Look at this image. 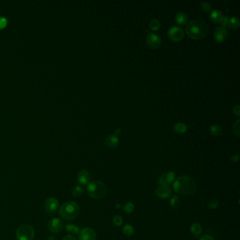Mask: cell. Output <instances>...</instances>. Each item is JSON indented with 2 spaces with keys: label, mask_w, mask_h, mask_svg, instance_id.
Listing matches in <instances>:
<instances>
[{
  "label": "cell",
  "mask_w": 240,
  "mask_h": 240,
  "mask_svg": "<svg viewBox=\"0 0 240 240\" xmlns=\"http://www.w3.org/2000/svg\"><path fill=\"white\" fill-rule=\"evenodd\" d=\"M120 132H121V131H120V128H118V129H115V135H119L120 133Z\"/></svg>",
  "instance_id": "37"
},
{
  "label": "cell",
  "mask_w": 240,
  "mask_h": 240,
  "mask_svg": "<svg viewBox=\"0 0 240 240\" xmlns=\"http://www.w3.org/2000/svg\"><path fill=\"white\" fill-rule=\"evenodd\" d=\"M45 206L47 210V213L50 214H53L56 213L57 209H59V203L56 199L55 198H48L45 202Z\"/></svg>",
  "instance_id": "10"
},
{
  "label": "cell",
  "mask_w": 240,
  "mask_h": 240,
  "mask_svg": "<svg viewBox=\"0 0 240 240\" xmlns=\"http://www.w3.org/2000/svg\"><path fill=\"white\" fill-rule=\"evenodd\" d=\"M175 174L173 172H168L163 173L158 178V183L161 186H169L173 181L175 180Z\"/></svg>",
  "instance_id": "9"
},
{
  "label": "cell",
  "mask_w": 240,
  "mask_h": 240,
  "mask_svg": "<svg viewBox=\"0 0 240 240\" xmlns=\"http://www.w3.org/2000/svg\"><path fill=\"white\" fill-rule=\"evenodd\" d=\"M118 142H119V140H118V136L115 135L109 136L105 140L106 146L109 147V148H114V147H117Z\"/></svg>",
  "instance_id": "16"
},
{
  "label": "cell",
  "mask_w": 240,
  "mask_h": 240,
  "mask_svg": "<svg viewBox=\"0 0 240 240\" xmlns=\"http://www.w3.org/2000/svg\"><path fill=\"white\" fill-rule=\"evenodd\" d=\"M63 222L60 218H54L50 220L48 222L47 227L50 232L53 233L60 232L63 230Z\"/></svg>",
  "instance_id": "8"
},
{
  "label": "cell",
  "mask_w": 240,
  "mask_h": 240,
  "mask_svg": "<svg viewBox=\"0 0 240 240\" xmlns=\"http://www.w3.org/2000/svg\"><path fill=\"white\" fill-rule=\"evenodd\" d=\"M201 7L204 11H206L207 12V11L211 10V5L210 3L208 2H202L201 3Z\"/></svg>",
  "instance_id": "30"
},
{
  "label": "cell",
  "mask_w": 240,
  "mask_h": 240,
  "mask_svg": "<svg viewBox=\"0 0 240 240\" xmlns=\"http://www.w3.org/2000/svg\"><path fill=\"white\" fill-rule=\"evenodd\" d=\"M175 21L179 25H184L188 21V16L185 13L180 12L175 16Z\"/></svg>",
  "instance_id": "17"
},
{
  "label": "cell",
  "mask_w": 240,
  "mask_h": 240,
  "mask_svg": "<svg viewBox=\"0 0 240 240\" xmlns=\"http://www.w3.org/2000/svg\"><path fill=\"white\" fill-rule=\"evenodd\" d=\"M66 229L68 232H70L72 234H78L80 231L79 227H77V225L72 224L71 222H68V223L66 224Z\"/></svg>",
  "instance_id": "21"
},
{
  "label": "cell",
  "mask_w": 240,
  "mask_h": 240,
  "mask_svg": "<svg viewBox=\"0 0 240 240\" xmlns=\"http://www.w3.org/2000/svg\"><path fill=\"white\" fill-rule=\"evenodd\" d=\"M156 194L161 199H167L171 196V189L168 186H160L156 191Z\"/></svg>",
  "instance_id": "14"
},
{
  "label": "cell",
  "mask_w": 240,
  "mask_h": 240,
  "mask_svg": "<svg viewBox=\"0 0 240 240\" xmlns=\"http://www.w3.org/2000/svg\"><path fill=\"white\" fill-rule=\"evenodd\" d=\"M87 191L89 196L95 199H102L107 194V188L105 184L99 180L89 183L87 186Z\"/></svg>",
  "instance_id": "4"
},
{
  "label": "cell",
  "mask_w": 240,
  "mask_h": 240,
  "mask_svg": "<svg viewBox=\"0 0 240 240\" xmlns=\"http://www.w3.org/2000/svg\"><path fill=\"white\" fill-rule=\"evenodd\" d=\"M161 42V37L157 34L149 33L147 37V44L151 49H156L159 47Z\"/></svg>",
  "instance_id": "11"
},
{
  "label": "cell",
  "mask_w": 240,
  "mask_h": 240,
  "mask_svg": "<svg viewBox=\"0 0 240 240\" xmlns=\"http://www.w3.org/2000/svg\"><path fill=\"white\" fill-rule=\"evenodd\" d=\"M170 204L173 209H177L180 207V204H181V201L180 198L178 197V196L174 195L173 196V197L170 199Z\"/></svg>",
  "instance_id": "19"
},
{
  "label": "cell",
  "mask_w": 240,
  "mask_h": 240,
  "mask_svg": "<svg viewBox=\"0 0 240 240\" xmlns=\"http://www.w3.org/2000/svg\"><path fill=\"white\" fill-rule=\"evenodd\" d=\"M113 222H114L115 225L120 226V225H121L123 223V218H121V216L119 215H115L114 217V219H113Z\"/></svg>",
  "instance_id": "29"
},
{
  "label": "cell",
  "mask_w": 240,
  "mask_h": 240,
  "mask_svg": "<svg viewBox=\"0 0 240 240\" xmlns=\"http://www.w3.org/2000/svg\"><path fill=\"white\" fill-rule=\"evenodd\" d=\"M220 201L218 200H217V199H212V200L209 202V204H208V208L210 209H216L218 207Z\"/></svg>",
  "instance_id": "28"
},
{
  "label": "cell",
  "mask_w": 240,
  "mask_h": 240,
  "mask_svg": "<svg viewBox=\"0 0 240 240\" xmlns=\"http://www.w3.org/2000/svg\"><path fill=\"white\" fill-rule=\"evenodd\" d=\"M34 237V229L28 224L21 225L16 230V237L18 240H33Z\"/></svg>",
  "instance_id": "5"
},
{
  "label": "cell",
  "mask_w": 240,
  "mask_h": 240,
  "mask_svg": "<svg viewBox=\"0 0 240 240\" xmlns=\"http://www.w3.org/2000/svg\"><path fill=\"white\" fill-rule=\"evenodd\" d=\"M187 130V126L183 123H178L174 125V131L178 133H184Z\"/></svg>",
  "instance_id": "20"
},
{
  "label": "cell",
  "mask_w": 240,
  "mask_h": 240,
  "mask_svg": "<svg viewBox=\"0 0 240 240\" xmlns=\"http://www.w3.org/2000/svg\"><path fill=\"white\" fill-rule=\"evenodd\" d=\"M239 156L238 154H234L231 157V161H232V162H237L239 160Z\"/></svg>",
  "instance_id": "35"
},
{
  "label": "cell",
  "mask_w": 240,
  "mask_h": 240,
  "mask_svg": "<svg viewBox=\"0 0 240 240\" xmlns=\"http://www.w3.org/2000/svg\"><path fill=\"white\" fill-rule=\"evenodd\" d=\"M239 25V20L237 17H232V18H229V21H228L227 26L230 27V28H237Z\"/></svg>",
  "instance_id": "22"
},
{
  "label": "cell",
  "mask_w": 240,
  "mask_h": 240,
  "mask_svg": "<svg viewBox=\"0 0 240 240\" xmlns=\"http://www.w3.org/2000/svg\"><path fill=\"white\" fill-rule=\"evenodd\" d=\"M160 22L157 19H154L149 23V28L153 30H157L160 28Z\"/></svg>",
  "instance_id": "26"
},
{
  "label": "cell",
  "mask_w": 240,
  "mask_h": 240,
  "mask_svg": "<svg viewBox=\"0 0 240 240\" xmlns=\"http://www.w3.org/2000/svg\"><path fill=\"white\" fill-rule=\"evenodd\" d=\"M84 190L83 187L80 185L75 186L73 189H72V195H73L75 197H80V196L83 195Z\"/></svg>",
  "instance_id": "24"
},
{
  "label": "cell",
  "mask_w": 240,
  "mask_h": 240,
  "mask_svg": "<svg viewBox=\"0 0 240 240\" xmlns=\"http://www.w3.org/2000/svg\"><path fill=\"white\" fill-rule=\"evenodd\" d=\"M79 240H96L97 234L94 230L89 227H85L78 232Z\"/></svg>",
  "instance_id": "7"
},
{
  "label": "cell",
  "mask_w": 240,
  "mask_h": 240,
  "mask_svg": "<svg viewBox=\"0 0 240 240\" xmlns=\"http://www.w3.org/2000/svg\"><path fill=\"white\" fill-rule=\"evenodd\" d=\"M80 209L79 205L76 202L68 201L63 204L59 209V215L63 219L72 221L79 216Z\"/></svg>",
  "instance_id": "3"
},
{
  "label": "cell",
  "mask_w": 240,
  "mask_h": 240,
  "mask_svg": "<svg viewBox=\"0 0 240 240\" xmlns=\"http://www.w3.org/2000/svg\"><path fill=\"white\" fill-rule=\"evenodd\" d=\"M199 240H215V239H214L213 237L210 235H204L201 237Z\"/></svg>",
  "instance_id": "34"
},
{
  "label": "cell",
  "mask_w": 240,
  "mask_h": 240,
  "mask_svg": "<svg viewBox=\"0 0 240 240\" xmlns=\"http://www.w3.org/2000/svg\"><path fill=\"white\" fill-rule=\"evenodd\" d=\"M239 120H237L236 122L234 123L232 129H233V132L237 136H239Z\"/></svg>",
  "instance_id": "31"
},
{
  "label": "cell",
  "mask_w": 240,
  "mask_h": 240,
  "mask_svg": "<svg viewBox=\"0 0 240 240\" xmlns=\"http://www.w3.org/2000/svg\"><path fill=\"white\" fill-rule=\"evenodd\" d=\"M168 35L172 41L178 42L184 37V30L179 26H172L168 30Z\"/></svg>",
  "instance_id": "6"
},
{
  "label": "cell",
  "mask_w": 240,
  "mask_h": 240,
  "mask_svg": "<svg viewBox=\"0 0 240 240\" xmlns=\"http://www.w3.org/2000/svg\"><path fill=\"white\" fill-rule=\"evenodd\" d=\"M190 230L194 235L199 236L200 235L201 233L202 232V227L197 222H195V223H193L192 226H191Z\"/></svg>",
  "instance_id": "18"
},
{
  "label": "cell",
  "mask_w": 240,
  "mask_h": 240,
  "mask_svg": "<svg viewBox=\"0 0 240 240\" xmlns=\"http://www.w3.org/2000/svg\"><path fill=\"white\" fill-rule=\"evenodd\" d=\"M210 132L214 136H220L222 134V128L219 125H213L210 127Z\"/></svg>",
  "instance_id": "23"
},
{
  "label": "cell",
  "mask_w": 240,
  "mask_h": 240,
  "mask_svg": "<svg viewBox=\"0 0 240 240\" xmlns=\"http://www.w3.org/2000/svg\"><path fill=\"white\" fill-rule=\"evenodd\" d=\"M227 30L222 25L216 28L214 30V37L218 42H224L227 38Z\"/></svg>",
  "instance_id": "12"
},
{
  "label": "cell",
  "mask_w": 240,
  "mask_h": 240,
  "mask_svg": "<svg viewBox=\"0 0 240 240\" xmlns=\"http://www.w3.org/2000/svg\"><path fill=\"white\" fill-rule=\"evenodd\" d=\"M210 16L212 21L216 23V24H222L224 19L223 13H222V11L218 9H213L211 12Z\"/></svg>",
  "instance_id": "15"
},
{
  "label": "cell",
  "mask_w": 240,
  "mask_h": 240,
  "mask_svg": "<svg viewBox=\"0 0 240 240\" xmlns=\"http://www.w3.org/2000/svg\"><path fill=\"white\" fill-rule=\"evenodd\" d=\"M123 232L124 233V235H128V236H131L132 235H133V233L135 232V230L134 227L132 226L131 225H126L125 227H123Z\"/></svg>",
  "instance_id": "25"
},
{
  "label": "cell",
  "mask_w": 240,
  "mask_h": 240,
  "mask_svg": "<svg viewBox=\"0 0 240 240\" xmlns=\"http://www.w3.org/2000/svg\"><path fill=\"white\" fill-rule=\"evenodd\" d=\"M135 209L134 204L131 203V202H128V203L125 204V206H124V210L125 211L128 213H131L133 212Z\"/></svg>",
  "instance_id": "27"
},
{
  "label": "cell",
  "mask_w": 240,
  "mask_h": 240,
  "mask_svg": "<svg viewBox=\"0 0 240 240\" xmlns=\"http://www.w3.org/2000/svg\"><path fill=\"white\" fill-rule=\"evenodd\" d=\"M173 189L179 195L189 196L195 192L196 185L195 182L189 176L182 175L173 184Z\"/></svg>",
  "instance_id": "1"
},
{
  "label": "cell",
  "mask_w": 240,
  "mask_h": 240,
  "mask_svg": "<svg viewBox=\"0 0 240 240\" xmlns=\"http://www.w3.org/2000/svg\"><path fill=\"white\" fill-rule=\"evenodd\" d=\"M7 19L4 18V17H0V28H2L5 27V25H7Z\"/></svg>",
  "instance_id": "33"
},
{
  "label": "cell",
  "mask_w": 240,
  "mask_h": 240,
  "mask_svg": "<svg viewBox=\"0 0 240 240\" xmlns=\"http://www.w3.org/2000/svg\"><path fill=\"white\" fill-rule=\"evenodd\" d=\"M209 28L205 21L194 20L190 21L186 27L187 34L192 39H201L206 36Z\"/></svg>",
  "instance_id": "2"
},
{
  "label": "cell",
  "mask_w": 240,
  "mask_h": 240,
  "mask_svg": "<svg viewBox=\"0 0 240 240\" xmlns=\"http://www.w3.org/2000/svg\"><path fill=\"white\" fill-rule=\"evenodd\" d=\"M63 240H77V239H76V237H74L73 236L67 235V236H66L63 239Z\"/></svg>",
  "instance_id": "36"
},
{
  "label": "cell",
  "mask_w": 240,
  "mask_h": 240,
  "mask_svg": "<svg viewBox=\"0 0 240 240\" xmlns=\"http://www.w3.org/2000/svg\"><path fill=\"white\" fill-rule=\"evenodd\" d=\"M232 111H233V114H235L237 116H239V115H240L239 105V104H237L235 106H234L233 109H232Z\"/></svg>",
  "instance_id": "32"
},
{
  "label": "cell",
  "mask_w": 240,
  "mask_h": 240,
  "mask_svg": "<svg viewBox=\"0 0 240 240\" xmlns=\"http://www.w3.org/2000/svg\"><path fill=\"white\" fill-rule=\"evenodd\" d=\"M89 180H90V175L88 170H80L77 175V182L81 184L86 185V184H88Z\"/></svg>",
  "instance_id": "13"
}]
</instances>
